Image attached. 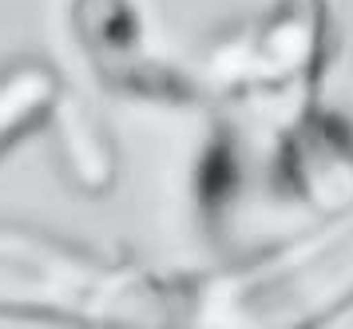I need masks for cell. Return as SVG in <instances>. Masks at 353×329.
<instances>
[{
	"mask_svg": "<svg viewBox=\"0 0 353 329\" xmlns=\"http://www.w3.org/2000/svg\"><path fill=\"white\" fill-rule=\"evenodd\" d=\"M0 314L83 329H191V294L36 230L0 226Z\"/></svg>",
	"mask_w": 353,
	"mask_h": 329,
	"instance_id": "1",
	"label": "cell"
},
{
	"mask_svg": "<svg viewBox=\"0 0 353 329\" xmlns=\"http://www.w3.org/2000/svg\"><path fill=\"white\" fill-rule=\"evenodd\" d=\"M353 298V210L191 294V329H314Z\"/></svg>",
	"mask_w": 353,
	"mask_h": 329,
	"instance_id": "2",
	"label": "cell"
},
{
	"mask_svg": "<svg viewBox=\"0 0 353 329\" xmlns=\"http://www.w3.org/2000/svg\"><path fill=\"white\" fill-rule=\"evenodd\" d=\"M52 79L40 68H17L0 79V147L12 143L20 131L36 123V115H44L52 103Z\"/></svg>",
	"mask_w": 353,
	"mask_h": 329,
	"instance_id": "3",
	"label": "cell"
}]
</instances>
